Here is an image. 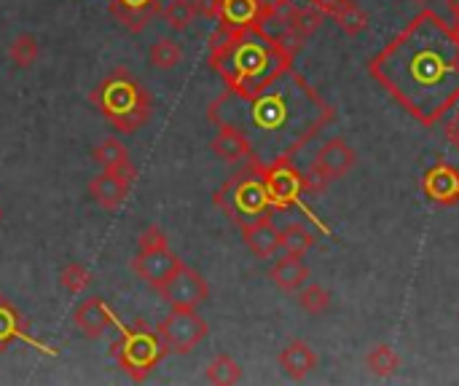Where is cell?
Returning a JSON list of instances; mask_svg holds the SVG:
<instances>
[{
  "mask_svg": "<svg viewBox=\"0 0 459 386\" xmlns=\"http://www.w3.org/2000/svg\"><path fill=\"white\" fill-rule=\"evenodd\" d=\"M113 5H121V8H151L156 5L159 0H110Z\"/></svg>",
  "mask_w": 459,
  "mask_h": 386,
  "instance_id": "cell-37",
  "label": "cell"
},
{
  "mask_svg": "<svg viewBox=\"0 0 459 386\" xmlns=\"http://www.w3.org/2000/svg\"><path fill=\"white\" fill-rule=\"evenodd\" d=\"M100 116L118 132H137L153 113V97L145 83L126 67L108 73L100 86L89 94Z\"/></svg>",
  "mask_w": 459,
  "mask_h": 386,
  "instance_id": "cell-4",
  "label": "cell"
},
{
  "mask_svg": "<svg viewBox=\"0 0 459 386\" xmlns=\"http://www.w3.org/2000/svg\"><path fill=\"white\" fill-rule=\"evenodd\" d=\"M110 355L132 382H145L156 371V365L167 357V347L161 344L156 330H151L143 320H137L110 347Z\"/></svg>",
  "mask_w": 459,
  "mask_h": 386,
  "instance_id": "cell-6",
  "label": "cell"
},
{
  "mask_svg": "<svg viewBox=\"0 0 459 386\" xmlns=\"http://www.w3.org/2000/svg\"><path fill=\"white\" fill-rule=\"evenodd\" d=\"M24 336V322L16 306L5 298H0V352H5L16 339Z\"/></svg>",
  "mask_w": 459,
  "mask_h": 386,
  "instance_id": "cell-23",
  "label": "cell"
},
{
  "mask_svg": "<svg viewBox=\"0 0 459 386\" xmlns=\"http://www.w3.org/2000/svg\"><path fill=\"white\" fill-rule=\"evenodd\" d=\"M212 202L239 228L264 218V215H272V210H274L269 191H266L264 169L253 161H247L245 169H239L231 180H226L221 185V191L212 196Z\"/></svg>",
  "mask_w": 459,
  "mask_h": 386,
  "instance_id": "cell-5",
  "label": "cell"
},
{
  "mask_svg": "<svg viewBox=\"0 0 459 386\" xmlns=\"http://www.w3.org/2000/svg\"><path fill=\"white\" fill-rule=\"evenodd\" d=\"M299 306L312 314V317H320L331 309V293L323 287V285H304L299 290Z\"/></svg>",
  "mask_w": 459,
  "mask_h": 386,
  "instance_id": "cell-28",
  "label": "cell"
},
{
  "mask_svg": "<svg viewBox=\"0 0 459 386\" xmlns=\"http://www.w3.org/2000/svg\"><path fill=\"white\" fill-rule=\"evenodd\" d=\"M446 137L452 140V145L459 150V113H457V118L446 126Z\"/></svg>",
  "mask_w": 459,
  "mask_h": 386,
  "instance_id": "cell-38",
  "label": "cell"
},
{
  "mask_svg": "<svg viewBox=\"0 0 459 386\" xmlns=\"http://www.w3.org/2000/svg\"><path fill=\"white\" fill-rule=\"evenodd\" d=\"M422 191L430 202L452 207L459 202V169L452 164H436L422 177Z\"/></svg>",
  "mask_w": 459,
  "mask_h": 386,
  "instance_id": "cell-11",
  "label": "cell"
},
{
  "mask_svg": "<svg viewBox=\"0 0 459 386\" xmlns=\"http://www.w3.org/2000/svg\"><path fill=\"white\" fill-rule=\"evenodd\" d=\"M110 13H113V19H116L124 30H129L132 35H137V32H143V30L161 13V8H159V3L151 5V8H121V5H113V3H110Z\"/></svg>",
  "mask_w": 459,
  "mask_h": 386,
  "instance_id": "cell-22",
  "label": "cell"
},
{
  "mask_svg": "<svg viewBox=\"0 0 459 386\" xmlns=\"http://www.w3.org/2000/svg\"><path fill=\"white\" fill-rule=\"evenodd\" d=\"M355 164H358V153H355V148H350L347 140H342V137L328 140V142L317 150V156H315V167H317L328 180L344 177Z\"/></svg>",
  "mask_w": 459,
  "mask_h": 386,
  "instance_id": "cell-12",
  "label": "cell"
},
{
  "mask_svg": "<svg viewBox=\"0 0 459 386\" xmlns=\"http://www.w3.org/2000/svg\"><path fill=\"white\" fill-rule=\"evenodd\" d=\"M129 185H132V183H126L124 177L113 175V172H102V175H97V177L89 183V196H91L102 210L113 212V210H118V207L124 204V199L129 196Z\"/></svg>",
  "mask_w": 459,
  "mask_h": 386,
  "instance_id": "cell-17",
  "label": "cell"
},
{
  "mask_svg": "<svg viewBox=\"0 0 459 386\" xmlns=\"http://www.w3.org/2000/svg\"><path fill=\"white\" fill-rule=\"evenodd\" d=\"M91 282V274L81 266V263H67L59 274V285L67 290V293H81L86 290Z\"/></svg>",
  "mask_w": 459,
  "mask_h": 386,
  "instance_id": "cell-32",
  "label": "cell"
},
{
  "mask_svg": "<svg viewBox=\"0 0 459 386\" xmlns=\"http://www.w3.org/2000/svg\"><path fill=\"white\" fill-rule=\"evenodd\" d=\"M328 183H331V180L312 164L309 172L304 175V193H323V191L328 188Z\"/></svg>",
  "mask_w": 459,
  "mask_h": 386,
  "instance_id": "cell-34",
  "label": "cell"
},
{
  "mask_svg": "<svg viewBox=\"0 0 459 386\" xmlns=\"http://www.w3.org/2000/svg\"><path fill=\"white\" fill-rule=\"evenodd\" d=\"M194 3V11L204 19H218L221 13V0H191Z\"/></svg>",
  "mask_w": 459,
  "mask_h": 386,
  "instance_id": "cell-35",
  "label": "cell"
},
{
  "mask_svg": "<svg viewBox=\"0 0 459 386\" xmlns=\"http://www.w3.org/2000/svg\"><path fill=\"white\" fill-rule=\"evenodd\" d=\"M342 3H344V0H309V5L317 8L323 16H333V13L342 8Z\"/></svg>",
  "mask_w": 459,
  "mask_h": 386,
  "instance_id": "cell-36",
  "label": "cell"
},
{
  "mask_svg": "<svg viewBox=\"0 0 459 386\" xmlns=\"http://www.w3.org/2000/svg\"><path fill=\"white\" fill-rule=\"evenodd\" d=\"M333 19L339 21V27H342L347 35H360V32H366V27H368V16H366V11H363L355 0H344L342 8L333 13Z\"/></svg>",
  "mask_w": 459,
  "mask_h": 386,
  "instance_id": "cell-27",
  "label": "cell"
},
{
  "mask_svg": "<svg viewBox=\"0 0 459 386\" xmlns=\"http://www.w3.org/2000/svg\"><path fill=\"white\" fill-rule=\"evenodd\" d=\"M242 239L247 250L258 258H272L280 250V228L272 223V215H264L247 226H242Z\"/></svg>",
  "mask_w": 459,
  "mask_h": 386,
  "instance_id": "cell-15",
  "label": "cell"
},
{
  "mask_svg": "<svg viewBox=\"0 0 459 386\" xmlns=\"http://www.w3.org/2000/svg\"><path fill=\"white\" fill-rule=\"evenodd\" d=\"M261 169L274 210H290L293 204H299V199L304 196V175L290 161H277Z\"/></svg>",
  "mask_w": 459,
  "mask_h": 386,
  "instance_id": "cell-9",
  "label": "cell"
},
{
  "mask_svg": "<svg viewBox=\"0 0 459 386\" xmlns=\"http://www.w3.org/2000/svg\"><path fill=\"white\" fill-rule=\"evenodd\" d=\"M269 279H272L280 290H285V293H296V290H301V287L307 285V279H309V269H307V263H304L301 258L285 255V258H280V261L272 266Z\"/></svg>",
  "mask_w": 459,
  "mask_h": 386,
  "instance_id": "cell-20",
  "label": "cell"
},
{
  "mask_svg": "<svg viewBox=\"0 0 459 386\" xmlns=\"http://www.w3.org/2000/svg\"><path fill=\"white\" fill-rule=\"evenodd\" d=\"M94 159L102 164L105 172H113V175L124 177L126 183H134L137 169H134V164H132V159H129V153H126V148H124L121 140H116V137L102 140V142L94 148Z\"/></svg>",
  "mask_w": 459,
  "mask_h": 386,
  "instance_id": "cell-16",
  "label": "cell"
},
{
  "mask_svg": "<svg viewBox=\"0 0 459 386\" xmlns=\"http://www.w3.org/2000/svg\"><path fill=\"white\" fill-rule=\"evenodd\" d=\"M212 153L229 164H242V161H250L253 159V150H250V142L231 126H218V134L215 140L210 142Z\"/></svg>",
  "mask_w": 459,
  "mask_h": 386,
  "instance_id": "cell-19",
  "label": "cell"
},
{
  "mask_svg": "<svg viewBox=\"0 0 459 386\" xmlns=\"http://www.w3.org/2000/svg\"><path fill=\"white\" fill-rule=\"evenodd\" d=\"M315 234L301 223H290L280 231V250H285V255L293 258H304L315 247Z\"/></svg>",
  "mask_w": 459,
  "mask_h": 386,
  "instance_id": "cell-21",
  "label": "cell"
},
{
  "mask_svg": "<svg viewBox=\"0 0 459 386\" xmlns=\"http://www.w3.org/2000/svg\"><path fill=\"white\" fill-rule=\"evenodd\" d=\"M366 365H368V371H371L374 376L387 379V376H393V373L401 368V357H398V352H395L390 344H379V347H374V349L368 352Z\"/></svg>",
  "mask_w": 459,
  "mask_h": 386,
  "instance_id": "cell-25",
  "label": "cell"
},
{
  "mask_svg": "<svg viewBox=\"0 0 459 386\" xmlns=\"http://www.w3.org/2000/svg\"><path fill=\"white\" fill-rule=\"evenodd\" d=\"M167 355H191L210 333V325L196 314V309H172L156 328Z\"/></svg>",
  "mask_w": 459,
  "mask_h": 386,
  "instance_id": "cell-7",
  "label": "cell"
},
{
  "mask_svg": "<svg viewBox=\"0 0 459 386\" xmlns=\"http://www.w3.org/2000/svg\"><path fill=\"white\" fill-rule=\"evenodd\" d=\"M280 368H282L285 376H290L293 382H304L309 373H315V368H317V355L312 352L309 344H304V341H290V344L280 352Z\"/></svg>",
  "mask_w": 459,
  "mask_h": 386,
  "instance_id": "cell-18",
  "label": "cell"
},
{
  "mask_svg": "<svg viewBox=\"0 0 459 386\" xmlns=\"http://www.w3.org/2000/svg\"><path fill=\"white\" fill-rule=\"evenodd\" d=\"M0 223H3V207H0Z\"/></svg>",
  "mask_w": 459,
  "mask_h": 386,
  "instance_id": "cell-40",
  "label": "cell"
},
{
  "mask_svg": "<svg viewBox=\"0 0 459 386\" xmlns=\"http://www.w3.org/2000/svg\"><path fill=\"white\" fill-rule=\"evenodd\" d=\"M320 24H323V13L317 11V8H312V5H304V8H293V13H290V27L299 32V35H312V32H317L320 30Z\"/></svg>",
  "mask_w": 459,
  "mask_h": 386,
  "instance_id": "cell-31",
  "label": "cell"
},
{
  "mask_svg": "<svg viewBox=\"0 0 459 386\" xmlns=\"http://www.w3.org/2000/svg\"><path fill=\"white\" fill-rule=\"evenodd\" d=\"M293 51L264 24L226 30L210 38V67L223 78L226 89L247 94L293 67Z\"/></svg>",
  "mask_w": 459,
  "mask_h": 386,
  "instance_id": "cell-3",
  "label": "cell"
},
{
  "mask_svg": "<svg viewBox=\"0 0 459 386\" xmlns=\"http://www.w3.org/2000/svg\"><path fill=\"white\" fill-rule=\"evenodd\" d=\"M204 379L215 386L239 384V382H242V368H239V363H237L234 357H229V355H218V357L207 365Z\"/></svg>",
  "mask_w": 459,
  "mask_h": 386,
  "instance_id": "cell-24",
  "label": "cell"
},
{
  "mask_svg": "<svg viewBox=\"0 0 459 386\" xmlns=\"http://www.w3.org/2000/svg\"><path fill=\"white\" fill-rule=\"evenodd\" d=\"M446 5H449V11L457 16V21H459V0H446Z\"/></svg>",
  "mask_w": 459,
  "mask_h": 386,
  "instance_id": "cell-39",
  "label": "cell"
},
{
  "mask_svg": "<svg viewBox=\"0 0 459 386\" xmlns=\"http://www.w3.org/2000/svg\"><path fill=\"white\" fill-rule=\"evenodd\" d=\"M156 293L164 298V304H169V309H196L207 301L210 287L196 269L180 263L178 271L156 287Z\"/></svg>",
  "mask_w": 459,
  "mask_h": 386,
  "instance_id": "cell-8",
  "label": "cell"
},
{
  "mask_svg": "<svg viewBox=\"0 0 459 386\" xmlns=\"http://www.w3.org/2000/svg\"><path fill=\"white\" fill-rule=\"evenodd\" d=\"M207 118L215 126L237 129L250 142V161L269 167L290 161L336 118V113L296 67H288L255 91L237 94L226 89L210 102Z\"/></svg>",
  "mask_w": 459,
  "mask_h": 386,
  "instance_id": "cell-2",
  "label": "cell"
},
{
  "mask_svg": "<svg viewBox=\"0 0 459 386\" xmlns=\"http://www.w3.org/2000/svg\"><path fill=\"white\" fill-rule=\"evenodd\" d=\"M417 3H425V0H417Z\"/></svg>",
  "mask_w": 459,
  "mask_h": 386,
  "instance_id": "cell-41",
  "label": "cell"
},
{
  "mask_svg": "<svg viewBox=\"0 0 459 386\" xmlns=\"http://www.w3.org/2000/svg\"><path fill=\"white\" fill-rule=\"evenodd\" d=\"M8 56H11V62H13L16 67H22V70L32 67L35 59H38V40H35L32 35H27V32L16 35L13 43H11V48H8Z\"/></svg>",
  "mask_w": 459,
  "mask_h": 386,
  "instance_id": "cell-30",
  "label": "cell"
},
{
  "mask_svg": "<svg viewBox=\"0 0 459 386\" xmlns=\"http://www.w3.org/2000/svg\"><path fill=\"white\" fill-rule=\"evenodd\" d=\"M266 8H269L266 0H221L218 21H221V27H226V30L261 24L264 16H266Z\"/></svg>",
  "mask_w": 459,
  "mask_h": 386,
  "instance_id": "cell-14",
  "label": "cell"
},
{
  "mask_svg": "<svg viewBox=\"0 0 459 386\" xmlns=\"http://www.w3.org/2000/svg\"><path fill=\"white\" fill-rule=\"evenodd\" d=\"M368 73L420 124H441L459 102V27L420 11L368 62Z\"/></svg>",
  "mask_w": 459,
  "mask_h": 386,
  "instance_id": "cell-1",
  "label": "cell"
},
{
  "mask_svg": "<svg viewBox=\"0 0 459 386\" xmlns=\"http://www.w3.org/2000/svg\"><path fill=\"white\" fill-rule=\"evenodd\" d=\"M161 16H164V21H167L169 30L186 32V30L191 27V21H194L196 11H194V3H191V0H169V3L164 5Z\"/></svg>",
  "mask_w": 459,
  "mask_h": 386,
  "instance_id": "cell-29",
  "label": "cell"
},
{
  "mask_svg": "<svg viewBox=\"0 0 459 386\" xmlns=\"http://www.w3.org/2000/svg\"><path fill=\"white\" fill-rule=\"evenodd\" d=\"M167 244H169V239L159 226H151L140 234V250H156V247H167Z\"/></svg>",
  "mask_w": 459,
  "mask_h": 386,
  "instance_id": "cell-33",
  "label": "cell"
},
{
  "mask_svg": "<svg viewBox=\"0 0 459 386\" xmlns=\"http://www.w3.org/2000/svg\"><path fill=\"white\" fill-rule=\"evenodd\" d=\"M180 59H183V46L172 38H159L151 46V64L156 70H172L180 64Z\"/></svg>",
  "mask_w": 459,
  "mask_h": 386,
  "instance_id": "cell-26",
  "label": "cell"
},
{
  "mask_svg": "<svg viewBox=\"0 0 459 386\" xmlns=\"http://www.w3.org/2000/svg\"><path fill=\"white\" fill-rule=\"evenodd\" d=\"M180 263L183 261L167 244V247H156V250H137V255L132 261V271L156 290L161 282H167L178 271Z\"/></svg>",
  "mask_w": 459,
  "mask_h": 386,
  "instance_id": "cell-10",
  "label": "cell"
},
{
  "mask_svg": "<svg viewBox=\"0 0 459 386\" xmlns=\"http://www.w3.org/2000/svg\"><path fill=\"white\" fill-rule=\"evenodd\" d=\"M73 322L75 328L86 336V339H100L108 328L116 325V317L110 312V306L102 298H86L75 306L73 312Z\"/></svg>",
  "mask_w": 459,
  "mask_h": 386,
  "instance_id": "cell-13",
  "label": "cell"
}]
</instances>
